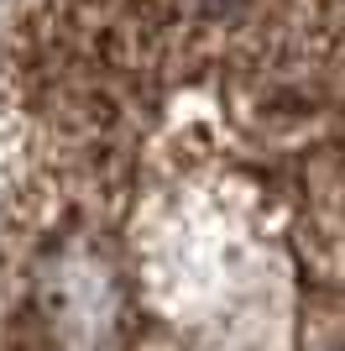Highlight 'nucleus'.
Here are the masks:
<instances>
[{"label": "nucleus", "mask_w": 345, "mask_h": 351, "mask_svg": "<svg viewBox=\"0 0 345 351\" xmlns=\"http://www.w3.org/2000/svg\"><path fill=\"white\" fill-rule=\"evenodd\" d=\"M340 0H21L0 47V351H340Z\"/></svg>", "instance_id": "nucleus-1"}]
</instances>
